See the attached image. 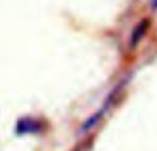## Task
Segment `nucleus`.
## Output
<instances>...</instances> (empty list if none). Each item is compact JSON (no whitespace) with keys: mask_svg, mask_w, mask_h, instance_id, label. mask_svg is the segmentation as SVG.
Listing matches in <instances>:
<instances>
[{"mask_svg":"<svg viewBox=\"0 0 157 151\" xmlns=\"http://www.w3.org/2000/svg\"><path fill=\"white\" fill-rule=\"evenodd\" d=\"M146 26H148V22L144 20V22H140V26H138V28L133 30V37H131V41H129V43H131V48H133V46H136V43H138V41L142 39V35H144Z\"/></svg>","mask_w":157,"mask_h":151,"instance_id":"obj_2","label":"nucleus"},{"mask_svg":"<svg viewBox=\"0 0 157 151\" xmlns=\"http://www.w3.org/2000/svg\"><path fill=\"white\" fill-rule=\"evenodd\" d=\"M148 2H151V7H153V9H157V0H148Z\"/></svg>","mask_w":157,"mask_h":151,"instance_id":"obj_3","label":"nucleus"},{"mask_svg":"<svg viewBox=\"0 0 157 151\" xmlns=\"http://www.w3.org/2000/svg\"><path fill=\"white\" fill-rule=\"evenodd\" d=\"M41 129H43V123L37 121L35 117H22L17 121V125H15V132L17 134H37Z\"/></svg>","mask_w":157,"mask_h":151,"instance_id":"obj_1","label":"nucleus"}]
</instances>
